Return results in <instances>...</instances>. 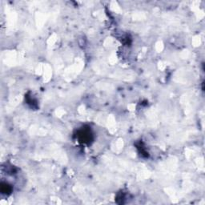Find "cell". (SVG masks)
Here are the masks:
<instances>
[{"label":"cell","mask_w":205,"mask_h":205,"mask_svg":"<svg viewBox=\"0 0 205 205\" xmlns=\"http://www.w3.org/2000/svg\"><path fill=\"white\" fill-rule=\"evenodd\" d=\"M12 191V187L7 183H2L1 184V191L3 194H10Z\"/></svg>","instance_id":"obj_1"}]
</instances>
